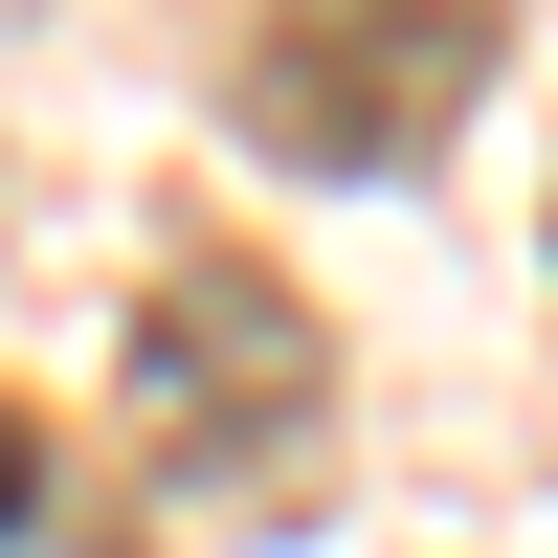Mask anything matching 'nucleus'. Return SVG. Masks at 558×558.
<instances>
[{"instance_id": "nucleus-3", "label": "nucleus", "mask_w": 558, "mask_h": 558, "mask_svg": "<svg viewBox=\"0 0 558 558\" xmlns=\"http://www.w3.org/2000/svg\"><path fill=\"white\" fill-rule=\"evenodd\" d=\"M23 514H45V425L0 402V536H23Z\"/></svg>"}, {"instance_id": "nucleus-1", "label": "nucleus", "mask_w": 558, "mask_h": 558, "mask_svg": "<svg viewBox=\"0 0 558 558\" xmlns=\"http://www.w3.org/2000/svg\"><path fill=\"white\" fill-rule=\"evenodd\" d=\"M313 425H336V357H313V313L268 291L246 246H157L134 268V447H157L179 492L291 470Z\"/></svg>"}, {"instance_id": "nucleus-2", "label": "nucleus", "mask_w": 558, "mask_h": 558, "mask_svg": "<svg viewBox=\"0 0 558 558\" xmlns=\"http://www.w3.org/2000/svg\"><path fill=\"white\" fill-rule=\"evenodd\" d=\"M492 45H514V0H246V134L313 179H402L447 112L492 89Z\"/></svg>"}]
</instances>
